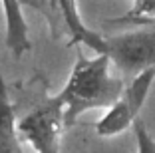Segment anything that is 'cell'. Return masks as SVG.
Masks as SVG:
<instances>
[{"label": "cell", "instance_id": "7", "mask_svg": "<svg viewBox=\"0 0 155 153\" xmlns=\"http://www.w3.org/2000/svg\"><path fill=\"white\" fill-rule=\"evenodd\" d=\"M155 22V0H133V8L114 24H145Z\"/></svg>", "mask_w": 155, "mask_h": 153}, {"label": "cell", "instance_id": "9", "mask_svg": "<svg viewBox=\"0 0 155 153\" xmlns=\"http://www.w3.org/2000/svg\"><path fill=\"white\" fill-rule=\"evenodd\" d=\"M36 153H60V143H54V145H48V147L40 149Z\"/></svg>", "mask_w": 155, "mask_h": 153}, {"label": "cell", "instance_id": "4", "mask_svg": "<svg viewBox=\"0 0 155 153\" xmlns=\"http://www.w3.org/2000/svg\"><path fill=\"white\" fill-rule=\"evenodd\" d=\"M64 129V105L58 95L46 98L40 105H36L16 123L20 141L30 143L34 151L60 143Z\"/></svg>", "mask_w": 155, "mask_h": 153}, {"label": "cell", "instance_id": "8", "mask_svg": "<svg viewBox=\"0 0 155 153\" xmlns=\"http://www.w3.org/2000/svg\"><path fill=\"white\" fill-rule=\"evenodd\" d=\"M133 133L137 141V153H155V137L149 133L145 123L141 119H135L133 123Z\"/></svg>", "mask_w": 155, "mask_h": 153}, {"label": "cell", "instance_id": "1", "mask_svg": "<svg viewBox=\"0 0 155 153\" xmlns=\"http://www.w3.org/2000/svg\"><path fill=\"white\" fill-rule=\"evenodd\" d=\"M110 64V58L104 54L87 58L82 52H78L66 86L60 94H56L64 105L66 129L74 127L82 113L91 109H107L119 98L125 81L111 76Z\"/></svg>", "mask_w": 155, "mask_h": 153}, {"label": "cell", "instance_id": "5", "mask_svg": "<svg viewBox=\"0 0 155 153\" xmlns=\"http://www.w3.org/2000/svg\"><path fill=\"white\" fill-rule=\"evenodd\" d=\"M4 12V42L14 58H22L32 48L30 26L22 12V0H0Z\"/></svg>", "mask_w": 155, "mask_h": 153}, {"label": "cell", "instance_id": "3", "mask_svg": "<svg viewBox=\"0 0 155 153\" xmlns=\"http://www.w3.org/2000/svg\"><path fill=\"white\" fill-rule=\"evenodd\" d=\"M155 84V68H147L135 74L129 84L123 88L119 98L107 108L105 115L96 123V133L100 137H114L131 127L135 119H139V111L145 105L147 95Z\"/></svg>", "mask_w": 155, "mask_h": 153}, {"label": "cell", "instance_id": "2", "mask_svg": "<svg viewBox=\"0 0 155 153\" xmlns=\"http://www.w3.org/2000/svg\"><path fill=\"white\" fill-rule=\"evenodd\" d=\"M86 46L96 54L107 56L125 76L133 78L147 68H155V30H133L111 36L94 32Z\"/></svg>", "mask_w": 155, "mask_h": 153}, {"label": "cell", "instance_id": "6", "mask_svg": "<svg viewBox=\"0 0 155 153\" xmlns=\"http://www.w3.org/2000/svg\"><path fill=\"white\" fill-rule=\"evenodd\" d=\"M0 153H22L8 84L0 70Z\"/></svg>", "mask_w": 155, "mask_h": 153}]
</instances>
